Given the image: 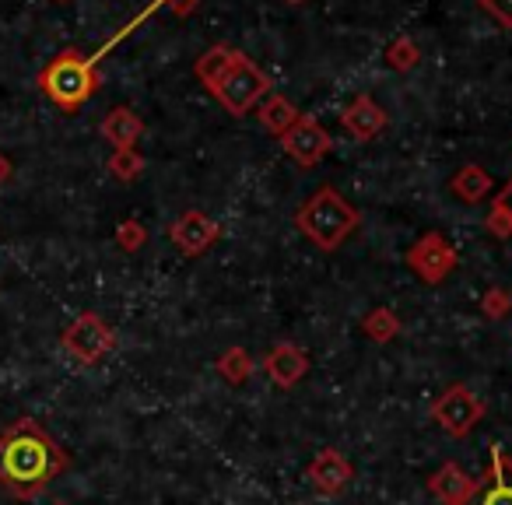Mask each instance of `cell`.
I'll return each instance as SVG.
<instances>
[{"label": "cell", "instance_id": "cell-1", "mask_svg": "<svg viewBox=\"0 0 512 505\" xmlns=\"http://www.w3.org/2000/svg\"><path fill=\"white\" fill-rule=\"evenodd\" d=\"M71 467V456L36 418H18L0 435V488L11 498H36Z\"/></svg>", "mask_w": 512, "mask_h": 505}, {"label": "cell", "instance_id": "cell-2", "mask_svg": "<svg viewBox=\"0 0 512 505\" xmlns=\"http://www.w3.org/2000/svg\"><path fill=\"white\" fill-rule=\"evenodd\" d=\"M358 211L355 204H348L337 186H320L306 204L295 211V225L306 235L313 246H320L323 253H334L344 239L358 228Z\"/></svg>", "mask_w": 512, "mask_h": 505}, {"label": "cell", "instance_id": "cell-3", "mask_svg": "<svg viewBox=\"0 0 512 505\" xmlns=\"http://www.w3.org/2000/svg\"><path fill=\"white\" fill-rule=\"evenodd\" d=\"M99 71H95L92 57H81L78 50H64L60 57H53L39 74V88L43 95L60 106L64 113H78L95 92H99Z\"/></svg>", "mask_w": 512, "mask_h": 505}, {"label": "cell", "instance_id": "cell-4", "mask_svg": "<svg viewBox=\"0 0 512 505\" xmlns=\"http://www.w3.org/2000/svg\"><path fill=\"white\" fill-rule=\"evenodd\" d=\"M207 92L225 106V113L246 116L256 102H264V95L271 92V78H267L246 53H235L232 64L225 67V74H221Z\"/></svg>", "mask_w": 512, "mask_h": 505}, {"label": "cell", "instance_id": "cell-5", "mask_svg": "<svg viewBox=\"0 0 512 505\" xmlns=\"http://www.w3.org/2000/svg\"><path fill=\"white\" fill-rule=\"evenodd\" d=\"M60 344H64V351L78 365H95L116 348V334L99 313H81L78 320L60 334Z\"/></svg>", "mask_w": 512, "mask_h": 505}, {"label": "cell", "instance_id": "cell-6", "mask_svg": "<svg viewBox=\"0 0 512 505\" xmlns=\"http://www.w3.org/2000/svg\"><path fill=\"white\" fill-rule=\"evenodd\" d=\"M432 418L439 421V425L446 428L453 439H463V435H470L477 425H481L484 404H481V397L470 390V386L456 383V386H449V390H442L439 397H435Z\"/></svg>", "mask_w": 512, "mask_h": 505}, {"label": "cell", "instance_id": "cell-7", "mask_svg": "<svg viewBox=\"0 0 512 505\" xmlns=\"http://www.w3.org/2000/svg\"><path fill=\"white\" fill-rule=\"evenodd\" d=\"M456 264H460V257H456V249L449 246L442 232H425L407 249V267H411L425 285H442V281L456 271Z\"/></svg>", "mask_w": 512, "mask_h": 505}, {"label": "cell", "instance_id": "cell-8", "mask_svg": "<svg viewBox=\"0 0 512 505\" xmlns=\"http://www.w3.org/2000/svg\"><path fill=\"white\" fill-rule=\"evenodd\" d=\"M281 148H285V155L292 158L295 165L313 169V165H320L323 158L330 155L334 141H330L327 127H320L313 116H299V120L281 134Z\"/></svg>", "mask_w": 512, "mask_h": 505}, {"label": "cell", "instance_id": "cell-9", "mask_svg": "<svg viewBox=\"0 0 512 505\" xmlns=\"http://www.w3.org/2000/svg\"><path fill=\"white\" fill-rule=\"evenodd\" d=\"M467 505H512V456L505 446H491V460L481 481H474Z\"/></svg>", "mask_w": 512, "mask_h": 505}, {"label": "cell", "instance_id": "cell-10", "mask_svg": "<svg viewBox=\"0 0 512 505\" xmlns=\"http://www.w3.org/2000/svg\"><path fill=\"white\" fill-rule=\"evenodd\" d=\"M218 235H221L218 221L207 218L204 211H186L169 225V239L176 242V249L183 257H200V253H207V249L218 242Z\"/></svg>", "mask_w": 512, "mask_h": 505}, {"label": "cell", "instance_id": "cell-11", "mask_svg": "<svg viewBox=\"0 0 512 505\" xmlns=\"http://www.w3.org/2000/svg\"><path fill=\"white\" fill-rule=\"evenodd\" d=\"M306 477H309V484H313V491L334 498V495H341V491L351 484V477H355V467H351V460H344L341 449H323V453L316 456L313 463H309Z\"/></svg>", "mask_w": 512, "mask_h": 505}, {"label": "cell", "instance_id": "cell-12", "mask_svg": "<svg viewBox=\"0 0 512 505\" xmlns=\"http://www.w3.org/2000/svg\"><path fill=\"white\" fill-rule=\"evenodd\" d=\"M264 369L267 376L274 379V386H281V390H292L295 383H302L309 372V355L299 348V344H274L271 355L264 358Z\"/></svg>", "mask_w": 512, "mask_h": 505}, {"label": "cell", "instance_id": "cell-13", "mask_svg": "<svg viewBox=\"0 0 512 505\" xmlns=\"http://www.w3.org/2000/svg\"><path fill=\"white\" fill-rule=\"evenodd\" d=\"M341 127L348 130L355 141H372V137H379L386 130V109L379 106L372 95H358L341 113Z\"/></svg>", "mask_w": 512, "mask_h": 505}, {"label": "cell", "instance_id": "cell-14", "mask_svg": "<svg viewBox=\"0 0 512 505\" xmlns=\"http://www.w3.org/2000/svg\"><path fill=\"white\" fill-rule=\"evenodd\" d=\"M428 491L439 498L442 505H467L470 491H474V477L460 463H442L432 477H428Z\"/></svg>", "mask_w": 512, "mask_h": 505}, {"label": "cell", "instance_id": "cell-15", "mask_svg": "<svg viewBox=\"0 0 512 505\" xmlns=\"http://www.w3.org/2000/svg\"><path fill=\"white\" fill-rule=\"evenodd\" d=\"M99 130H102V137L113 144V151H127V148H134V144L141 141L144 120L134 113V109L116 106V109H109V113H106V120H102Z\"/></svg>", "mask_w": 512, "mask_h": 505}, {"label": "cell", "instance_id": "cell-16", "mask_svg": "<svg viewBox=\"0 0 512 505\" xmlns=\"http://www.w3.org/2000/svg\"><path fill=\"white\" fill-rule=\"evenodd\" d=\"M449 190H453V197L463 200V204H481V200L491 197V172L470 162L449 179Z\"/></svg>", "mask_w": 512, "mask_h": 505}, {"label": "cell", "instance_id": "cell-17", "mask_svg": "<svg viewBox=\"0 0 512 505\" xmlns=\"http://www.w3.org/2000/svg\"><path fill=\"white\" fill-rule=\"evenodd\" d=\"M239 50H232V46H225V43H218V46H211V50H204L197 57V64H193V74H197V81L204 88H211L214 81L225 74V67L232 64V57Z\"/></svg>", "mask_w": 512, "mask_h": 505}, {"label": "cell", "instance_id": "cell-18", "mask_svg": "<svg viewBox=\"0 0 512 505\" xmlns=\"http://www.w3.org/2000/svg\"><path fill=\"white\" fill-rule=\"evenodd\" d=\"M299 116L302 113L285 99V95H271V99L264 102V109H260V123H264V130H271V134H278V137L285 134Z\"/></svg>", "mask_w": 512, "mask_h": 505}, {"label": "cell", "instance_id": "cell-19", "mask_svg": "<svg viewBox=\"0 0 512 505\" xmlns=\"http://www.w3.org/2000/svg\"><path fill=\"white\" fill-rule=\"evenodd\" d=\"M488 232L498 235V239H512V179L502 186L495 200H491V211H488Z\"/></svg>", "mask_w": 512, "mask_h": 505}, {"label": "cell", "instance_id": "cell-20", "mask_svg": "<svg viewBox=\"0 0 512 505\" xmlns=\"http://www.w3.org/2000/svg\"><path fill=\"white\" fill-rule=\"evenodd\" d=\"M362 330H365V337H369V341L390 344L393 337L400 334V320H397V313H393V309L379 306V309H372V313L362 320Z\"/></svg>", "mask_w": 512, "mask_h": 505}, {"label": "cell", "instance_id": "cell-21", "mask_svg": "<svg viewBox=\"0 0 512 505\" xmlns=\"http://www.w3.org/2000/svg\"><path fill=\"white\" fill-rule=\"evenodd\" d=\"M218 372L225 383L242 386V383H249V376H253V358H249L246 348H228L225 355L218 358Z\"/></svg>", "mask_w": 512, "mask_h": 505}, {"label": "cell", "instance_id": "cell-22", "mask_svg": "<svg viewBox=\"0 0 512 505\" xmlns=\"http://www.w3.org/2000/svg\"><path fill=\"white\" fill-rule=\"evenodd\" d=\"M386 64H390L393 71H414V67L421 64V50H418V43H414L411 36L393 39L390 50H386Z\"/></svg>", "mask_w": 512, "mask_h": 505}, {"label": "cell", "instance_id": "cell-23", "mask_svg": "<svg viewBox=\"0 0 512 505\" xmlns=\"http://www.w3.org/2000/svg\"><path fill=\"white\" fill-rule=\"evenodd\" d=\"M109 172H113L120 183H134V179L144 172V158L137 155V148L113 151V155H109Z\"/></svg>", "mask_w": 512, "mask_h": 505}, {"label": "cell", "instance_id": "cell-24", "mask_svg": "<svg viewBox=\"0 0 512 505\" xmlns=\"http://www.w3.org/2000/svg\"><path fill=\"white\" fill-rule=\"evenodd\" d=\"M144 242H148V228H144L141 221L137 218L120 221V228H116V246H120L123 253H137Z\"/></svg>", "mask_w": 512, "mask_h": 505}, {"label": "cell", "instance_id": "cell-25", "mask_svg": "<svg viewBox=\"0 0 512 505\" xmlns=\"http://www.w3.org/2000/svg\"><path fill=\"white\" fill-rule=\"evenodd\" d=\"M481 309L488 320H505V316L512 313V299L505 288H488V295L481 299Z\"/></svg>", "mask_w": 512, "mask_h": 505}, {"label": "cell", "instance_id": "cell-26", "mask_svg": "<svg viewBox=\"0 0 512 505\" xmlns=\"http://www.w3.org/2000/svg\"><path fill=\"white\" fill-rule=\"evenodd\" d=\"M481 8L488 11L502 29H512V0H481Z\"/></svg>", "mask_w": 512, "mask_h": 505}, {"label": "cell", "instance_id": "cell-27", "mask_svg": "<svg viewBox=\"0 0 512 505\" xmlns=\"http://www.w3.org/2000/svg\"><path fill=\"white\" fill-rule=\"evenodd\" d=\"M11 172H15V169H11V158L4 155V151H0V186L8 183V179H11Z\"/></svg>", "mask_w": 512, "mask_h": 505}, {"label": "cell", "instance_id": "cell-28", "mask_svg": "<svg viewBox=\"0 0 512 505\" xmlns=\"http://www.w3.org/2000/svg\"><path fill=\"white\" fill-rule=\"evenodd\" d=\"M288 4H306V0H288Z\"/></svg>", "mask_w": 512, "mask_h": 505}, {"label": "cell", "instance_id": "cell-29", "mask_svg": "<svg viewBox=\"0 0 512 505\" xmlns=\"http://www.w3.org/2000/svg\"><path fill=\"white\" fill-rule=\"evenodd\" d=\"M53 4H67V0H53Z\"/></svg>", "mask_w": 512, "mask_h": 505}, {"label": "cell", "instance_id": "cell-30", "mask_svg": "<svg viewBox=\"0 0 512 505\" xmlns=\"http://www.w3.org/2000/svg\"><path fill=\"white\" fill-rule=\"evenodd\" d=\"M53 505H64V502H53Z\"/></svg>", "mask_w": 512, "mask_h": 505}]
</instances>
